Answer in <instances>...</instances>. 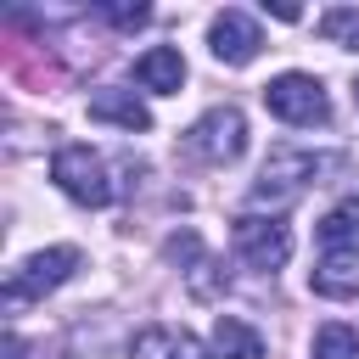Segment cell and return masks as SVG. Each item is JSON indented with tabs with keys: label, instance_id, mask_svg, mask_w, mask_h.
Instances as JSON below:
<instances>
[{
	"label": "cell",
	"instance_id": "cell-14",
	"mask_svg": "<svg viewBox=\"0 0 359 359\" xmlns=\"http://www.w3.org/2000/svg\"><path fill=\"white\" fill-rule=\"evenodd\" d=\"M314 230H320L325 252H337V247H359V196H342Z\"/></svg>",
	"mask_w": 359,
	"mask_h": 359
},
{
	"label": "cell",
	"instance_id": "cell-7",
	"mask_svg": "<svg viewBox=\"0 0 359 359\" xmlns=\"http://www.w3.org/2000/svg\"><path fill=\"white\" fill-rule=\"evenodd\" d=\"M208 50H213V62H224V67H247V62L264 50V34H258V22H252L247 11H219V17L208 22Z\"/></svg>",
	"mask_w": 359,
	"mask_h": 359
},
{
	"label": "cell",
	"instance_id": "cell-6",
	"mask_svg": "<svg viewBox=\"0 0 359 359\" xmlns=\"http://www.w3.org/2000/svg\"><path fill=\"white\" fill-rule=\"evenodd\" d=\"M50 180H56L73 202H84V208H107V202H112L107 163H101L90 146H62V151L50 157Z\"/></svg>",
	"mask_w": 359,
	"mask_h": 359
},
{
	"label": "cell",
	"instance_id": "cell-4",
	"mask_svg": "<svg viewBox=\"0 0 359 359\" xmlns=\"http://www.w3.org/2000/svg\"><path fill=\"white\" fill-rule=\"evenodd\" d=\"M185 151H191L196 163H213V168L236 163V157L247 151V118H241V107H208V112L185 129Z\"/></svg>",
	"mask_w": 359,
	"mask_h": 359
},
{
	"label": "cell",
	"instance_id": "cell-15",
	"mask_svg": "<svg viewBox=\"0 0 359 359\" xmlns=\"http://www.w3.org/2000/svg\"><path fill=\"white\" fill-rule=\"evenodd\" d=\"M309 359H359V325H342V320H325L309 342Z\"/></svg>",
	"mask_w": 359,
	"mask_h": 359
},
{
	"label": "cell",
	"instance_id": "cell-8",
	"mask_svg": "<svg viewBox=\"0 0 359 359\" xmlns=\"http://www.w3.org/2000/svg\"><path fill=\"white\" fill-rule=\"evenodd\" d=\"M168 252L180 258V275H185L191 297H219V292L230 286V275L219 269V258H213V252H208L191 230H185V236H174V241H168Z\"/></svg>",
	"mask_w": 359,
	"mask_h": 359
},
{
	"label": "cell",
	"instance_id": "cell-1",
	"mask_svg": "<svg viewBox=\"0 0 359 359\" xmlns=\"http://www.w3.org/2000/svg\"><path fill=\"white\" fill-rule=\"evenodd\" d=\"M342 157L337 151H303V146H275L252 180V208H286L292 196H303L309 185H320L325 174H337Z\"/></svg>",
	"mask_w": 359,
	"mask_h": 359
},
{
	"label": "cell",
	"instance_id": "cell-13",
	"mask_svg": "<svg viewBox=\"0 0 359 359\" xmlns=\"http://www.w3.org/2000/svg\"><path fill=\"white\" fill-rule=\"evenodd\" d=\"M208 353H213V359H264V337H258L247 320H236V314H219Z\"/></svg>",
	"mask_w": 359,
	"mask_h": 359
},
{
	"label": "cell",
	"instance_id": "cell-3",
	"mask_svg": "<svg viewBox=\"0 0 359 359\" xmlns=\"http://www.w3.org/2000/svg\"><path fill=\"white\" fill-rule=\"evenodd\" d=\"M264 107L280 118V123H297V129H314V123H331V95L314 73H275L264 84Z\"/></svg>",
	"mask_w": 359,
	"mask_h": 359
},
{
	"label": "cell",
	"instance_id": "cell-9",
	"mask_svg": "<svg viewBox=\"0 0 359 359\" xmlns=\"http://www.w3.org/2000/svg\"><path fill=\"white\" fill-rule=\"evenodd\" d=\"M314 297H359V247H337L309 269Z\"/></svg>",
	"mask_w": 359,
	"mask_h": 359
},
{
	"label": "cell",
	"instance_id": "cell-17",
	"mask_svg": "<svg viewBox=\"0 0 359 359\" xmlns=\"http://www.w3.org/2000/svg\"><path fill=\"white\" fill-rule=\"evenodd\" d=\"M101 17H107L112 28H140L151 11H146V6H101Z\"/></svg>",
	"mask_w": 359,
	"mask_h": 359
},
{
	"label": "cell",
	"instance_id": "cell-2",
	"mask_svg": "<svg viewBox=\"0 0 359 359\" xmlns=\"http://www.w3.org/2000/svg\"><path fill=\"white\" fill-rule=\"evenodd\" d=\"M79 269V247H45V252H28L11 275H6V314H22L28 303H39L45 292H56L62 280H73Z\"/></svg>",
	"mask_w": 359,
	"mask_h": 359
},
{
	"label": "cell",
	"instance_id": "cell-18",
	"mask_svg": "<svg viewBox=\"0 0 359 359\" xmlns=\"http://www.w3.org/2000/svg\"><path fill=\"white\" fill-rule=\"evenodd\" d=\"M269 11H275V17H280V22H297V17H303V11H297V6H286V0H275V6H269Z\"/></svg>",
	"mask_w": 359,
	"mask_h": 359
},
{
	"label": "cell",
	"instance_id": "cell-11",
	"mask_svg": "<svg viewBox=\"0 0 359 359\" xmlns=\"http://www.w3.org/2000/svg\"><path fill=\"white\" fill-rule=\"evenodd\" d=\"M90 118L95 123H118L129 135H146L151 129V112H146V101H135V90H95L90 95Z\"/></svg>",
	"mask_w": 359,
	"mask_h": 359
},
{
	"label": "cell",
	"instance_id": "cell-16",
	"mask_svg": "<svg viewBox=\"0 0 359 359\" xmlns=\"http://www.w3.org/2000/svg\"><path fill=\"white\" fill-rule=\"evenodd\" d=\"M320 39L342 45V50H359V6H331L320 17Z\"/></svg>",
	"mask_w": 359,
	"mask_h": 359
},
{
	"label": "cell",
	"instance_id": "cell-10",
	"mask_svg": "<svg viewBox=\"0 0 359 359\" xmlns=\"http://www.w3.org/2000/svg\"><path fill=\"white\" fill-rule=\"evenodd\" d=\"M135 84L151 90V95H174L185 84V56L180 45H151L146 56H135Z\"/></svg>",
	"mask_w": 359,
	"mask_h": 359
},
{
	"label": "cell",
	"instance_id": "cell-5",
	"mask_svg": "<svg viewBox=\"0 0 359 359\" xmlns=\"http://www.w3.org/2000/svg\"><path fill=\"white\" fill-rule=\"evenodd\" d=\"M230 241H236V258L247 269H264V275H275L286 264V252H292V230L275 213H241L230 224Z\"/></svg>",
	"mask_w": 359,
	"mask_h": 359
},
{
	"label": "cell",
	"instance_id": "cell-19",
	"mask_svg": "<svg viewBox=\"0 0 359 359\" xmlns=\"http://www.w3.org/2000/svg\"><path fill=\"white\" fill-rule=\"evenodd\" d=\"M6 359H22V337L17 331H6Z\"/></svg>",
	"mask_w": 359,
	"mask_h": 359
},
{
	"label": "cell",
	"instance_id": "cell-12",
	"mask_svg": "<svg viewBox=\"0 0 359 359\" xmlns=\"http://www.w3.org/2000/svg\"><path fill=\"white\" fill-rule=\"evenodd\" d=\"M129 353L135 359H202V342L180 325H146V331H135Z\"/></svg>",
	"mask_w": 359,
	"mask_h": 359
}]
</instances>
